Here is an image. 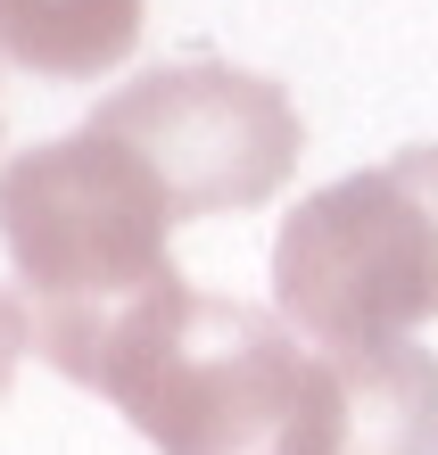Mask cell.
I'll use <instances>...</instances> for the list:
<instances>
[{"label":"cell","mask_w":438,"mask_h":455,"mask_svg":"<svg viewBox=\"0 0 438 455\" xmlns=\"http://www.w3.org/2000/svg\"><path fill=\"white\" fill-rule=\"evenodd\" d=\"M174 224L166 182L100 124L17 149L0 166V240L34 315V356L75 389H108L124 339L190 290L166 249Z\"/></svg>","instance_id":"obj_1"},{"label":"cell","mask_w":438,"mask_h":455,"mask_svg":"<svg viewBox=\"0 0 438 455\" xmlns=\"http://www.w3.org/2000/svg\"><path fill=\"white\" fill-rule=\"evenodd\" d=\"M157 455H347L355 381L282 307L182 290L124 339L108 389Z\"/></svg>","instance_id":"obj_2"},{"label":"cell","mask_w":438,"mask_h":455,"mask_svg":"<svg viewBox=\"0 0 438 455\" xmlns=\"http://www.w3.org/2000/svg\"><path fill=\"white\" fill-rule=\"evenodd\" d=\"M273 307L323 347L438 323V141L298 199L273 240Z\"/></svg>","instance_id":"obj_3"},{"label":"cell","mask_w":438,"mask_h":455,"mask_svg":"<svg viewBox=\"0 0 438 455\" xmlns=\"http://www.w3.org/2000/svg\"><path fill=\"white\" fill-rule=\"evenodd\" d=\"M108 141H124L141 166L166 182L174 216H240L265 207L307 157V124H298L290 92L273 75L249 67H215V59H182V67H149L124 92L100 100L92 116Z\"/></svg>","instance_id":"obj_4"},{"label":"cell","mask_w":438,"mask_h":455,"mask_svg":"<svg viewBox=\"0 0 438 455\" xmlns=\"http://www.w3.org/2000/svg\"><path fill=\"white\" fill-rule=\"evenodd\" d=\"M149 0H0V59L42 84H92L124 67Z\"/></svg>","instance_id":"obj_5"},{"label":"cell","mask_w":438,"mask_h":455,"mask_svg":"<svg viewBox=\"0 0 438 455\" xmlns=\"http://www.w3.org/2000/svg\"><path fill=\"white\" fill-rule=\"evenodd\" d=\"M25 347H34V315H25L17 290H0V397H9L17 364H25Z\"/></svg>","instance_id":"obj_6"}]
</instances>
